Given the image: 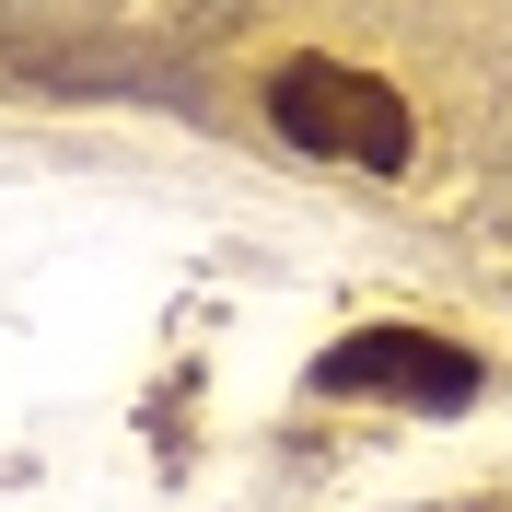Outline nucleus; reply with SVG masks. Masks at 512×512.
Listing matches in <instances>:
<instances>
[{"label": "nucleus", "instance_id": "nucleus-1", "mask_svg": "<svg viewBox=\"0 0 512 512\" xmlns=\"http://www.w3.org/2000/svg\"><path fill=\"white\" fill-rule=\"evenodd\" d=\"M268 128L303 140V152H326V163H361V175H408V152H419L408 94H384L373 70H350V59L268 70Z\"/></svg>", "mask_w": 512, "mask_h": 512}, {"label": "nucleus", "instance_id": "nucleus-2", "mask_svg": "<svg viewBox=\"0 0 512 512\" xmlns=\"http://www.w3.org/2000/svg\"><path fill=\"white\" fill-rule=\"evenodd\" d=\"M315 396H408V408H466L478 396V361L431 338V326H361L315 361Z\"/></svg>", "mask_w": 512, "mask_h": 512}]
</instances>
